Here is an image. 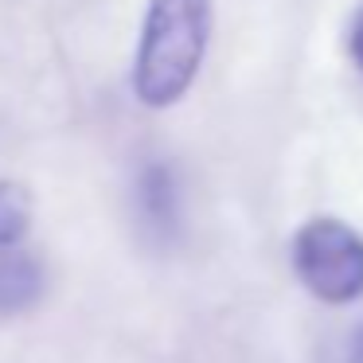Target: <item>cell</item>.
I'll use <instances>...</instances> for the list:
<instances>
[{
    "label": "cell",
    "mask_w": 363,
    "mask_h": 363,
    "mask_svg": "<svg viewBox=\"0 0 363 363\" xmlns=\"http://www.w3.org/2000/svg\"><path fill=\"white\" fill-rule=\"evenodd\" d=\"M211 40V0H149L133 63V90L145 106L164 110L196 82Z\"/></svg>",
    "instance_id": "obj_1"
},
{
    "label": "cell",
    "mask_w": 363,
    "mask_h": 363,
    "mask_svg": "<svg viewBox=\"0 0 363 363\" xmlns=\"http://www.w3.org/2000/svg\"><path fill=\"white\" fill-rule=\"evenodd\" d=\"M293 269L324 305L363 297V235L344 219H308L293 238Z\"/></svg>",
    "instance_id": "obj_2"
},
{
    "label": "cell",
    "mask_w": 363,
    "mask_h": 363,
    "mask_svg": "<svg viewBox=\"0 0 363 363\" xmlns=\"http://www.w3.org/2000/svg\"><path fill=\"white\" fill-rule=\"evenodd\" d=\"M137 203H141L145 219L152 227L168 230L180 215V191H176V176L168 164H149L137 180Z\"/></svg>",
    "instance_id": "obj_3"
},
{
    "label": "cell",
    "mask_w": 363,
    "mask_h": 363,
    "mask_svg": "<svg viewBox=\"0 0 363 363\" xmlns=\"http://www.w3.org/2000/svg\"><path fill=\"white\" fill-rule=\"evenodd\" d=\"M43 293V269L24 254H0V316L20 313Z\"/></svg>",
    "instance_id": "obj_4"
},
{
    "label": "cell",
    "mask_w": 363,
    "mask_h": 363,
    "mask_svg": "<svg viewBox=\"0 0 363 363\" xmlns=\"http://www.w3.org/2000/svg\"><path fill=\"white\" fill-rule=\"evenodd\" d=\"M32 227V196L24 184L0 180V250L16 246Z\"/></svg>",
    "instance_id": "obj_5"
},
{
    "label": "cell",
    "mask_w": 363,
    "mask_h": 363,
    "mask_svg": "<svg viewBox=\"0 0 363 363\" xmlns=\"http://www.w3.org/2000/svg\"><path fill=\"white\" fill-rule=\"evenodd\" d=\"M347 51H352L355 67L363 71V9L352 16V24H347Z\"/></svg>",
    "instance_id": "obj_6"
}]
</instances>
